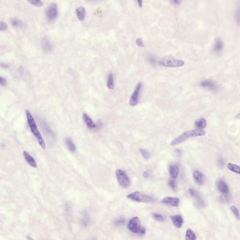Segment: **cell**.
Returning a JSON list of instances; mask_svg holds the SVG:
<instances>
[{
	"label": "cell",
	"instance_id": "28",
	"mask_svg": "<svg viewBox=\"0 0 240 240\" xmlns=\"http://www.w3.org/2000/svg\"><path fill=\"white\" fill-rule=\"evenodd\" d=\"M235 19L236 24L240 25V8L236 9L235 12Z\"/></svg>",
	"mask_w": 240,
	"mask_h": 240
},
{
	"label": "cell",
	"instance_id": "40",
	"mask_svg": "<svg viewBox=\"0 0 240 240\" xmlns=\"http://www.w3.org/2000/svg\"><path fill=\"white\" fill-rule=\"evenodd\" d=\"M1 67L3 68H5V69H7V68H8V65L4 63H1Z\"/></svg>",
	"mask_w": 240,
	"mask_h": 240
},
{
	"label": "cell",
	"instance_id": "19",
	"mask_svg": "<svg viewBox=\"0 0 240 240\" xmlns=\"http://www.w3.org/2000/svg\"><path fill=\"white\" fill-rule=\"evenodd\" d=\"M223 48V43L220 38L217 39L214 46V51L216 53H219Z\"/></svg>",
	"mask_w": 240,
	"mask_h": 240
},
{
	"label": "cell",
	"instance_id": "23",
	"mask_svg": "<svg viewBox=\"0 0 240 240\" xmlns=\"http://www.w3.org/2000/svg\"><path fill=\"white\" fill-rule=\"evenodd\" d=\"M189 193H190V194L191 195V196L196 198V201L198 202V204H199L201 205H203V203L202 199H201L200 196L198 195V194L197 193L196 191H195L194 190H193V189H189Z\"/></svg>",
	"mask_w": 240,
	"mask_h": 240
},
{
	"label": "cell",
	"instance_id": "41",
	"mask_svg": "<svg viewBox=\"0 0 240 240\" xmlns=\"http://www.w3.org/2000/svg\"><path fill=\"white\" fill-rule=\"evenodd\" d=\"M181 1H178V0H176V1H173V3H175V4H179L181 2Z\"/></svg>",
	"mask_w": 240,
	"mask_h": 240
},
{
	"label": "cell",
	"instance_id": "27",
	"mask_svg": "<svg viewBox=\"0 0 240 240\" xmlns=\"http://www.w3.org/2000/svg\"><path fill=\"white\" fill-rule=\"evenodd\" d=\"M139 152H140L141 155H142L143 156V157L145 159H149L150 157V154L149 152L148 151H147L146 150L142 148L140 149H139Z\"/></svg>",
	"mask_w": 240,
	"mask_h": 240
},
{
	"label": "cell",
	"instance_id": "42",
	"mask_svg": "<svg viewBox=\"0 0 240 240\" xmlns=\"http://www.w3.org/2000/svg\"><path fill=\"white\" fill-rule=\"evenodd\" d=\"M235 117L236 119H240V113L236 114V115H235Z\"/></svg>",
	"mask_w": 240,
	"mask_h": 240
},
{
	"label": "cell",
	"instance_id": "24",
	"mask_svg": "<svg viewBox=\"0 0 240 240\" xmlns=\"http://www.w3.org/2000/svg\"><path fill=\"white\" fill-rule=\"evenodd\" d=\"M196 236L193 231L191 229L188 228L186 231L185 240H196Z\"/></svg>",
	"mask_w": 240,
	"mask_h": 240
},
{
	"label": "cell",
	"instance_id": "35",
	"mask_svg": "<svg viewBox=\"0 0 240 240\" xmlns=\"http://www.w3.org/2000/svg\"><path fill=\"white\" fill-rule=\"evenodd\" d=\"M6 84H7V81H6V79L2 76H0V84L1 85L3 86H5Z\"/></svg>",
	"mask_w": 240,
	"mask_h": 240
},
{
	"label": "cell",
	"instance_id": "18",
	"mask_svg": "<svg viewBox=\"0 0 240 240\" xmlns=\"http://www.w3.org/2000/svg\"><path fill=\"white\" fill-rule=\"evenodd\" d=\"M76 14L77 18L80 21H83L85 17L86 12L85 8L80 6L76 9Z\"/></svg>",
	"mask_w": 240,
	"mask_h": 240
},
{
	"label": "cell",
	"instance_id": "20",
	"mask_svg": "<svg viewBox=\"0 0 240 240\" xmlns=\"http://www.w3.org/2000/svg\"><path fill=\"white\" fill-rule=\"evenodd\" d=\"M65 143L67 147L69 149L70 152L72 153L76 152V146L74 143L73 140L70 137H67L65 140Z\"/></svg>",
	"mask_w": 240,
	"mask_h": 240
},
{
	"label": "cell",
	"instance_id": "39",
	"mask_svg": "<svg viewBox=\"0 0 240 240\" xmlns=\"http://www.w3.org/2000/svg\"><path fill=\"white\" fill-rule=\"evenodd\" d=\"M137 2H138V5L139 7L140 8H142V6H143V1H141V0H139V1H137Z\"/></svg>",
	"mask_w": 240,
	"mask_h": 240
},
{
	"label": "cell",
	"instance_id": "32",
	"mask_svg": "<svg viewBox=\"0 0 240 240\" xmlns=\"http://www.w3.org/2000/svg\"><path fill=\"white\" fill-rule=\"evenodd\" d=\"M8 29V25L4 21H0V30L2 31H5Z\"/></svg>",
	"mask_w": 240,
	"mask_h": 240
},
{
	"label": "cell",
	"instance_id": "36",
	"mask_svg": "<svg viewBox=\"0 0 240 240\" xmlns=\"http://www.w3.org/2000/svg\"><path fill=\"white\" fill-rule=\"evenodd\" d=\"M125 220L124 219H120L119 220L116 221V222H115V224H116V225H118V226L123 225V224L125 223Z\"/></svg>",
	"mask_w": 240,
	"mask_h": 240
},
{
	"label": "cell",
	"instance_id": "14",
	"mask_svg": "<svg viewBox=\"0 0 240 240\" xmlns=\"http://www.w3.org/2000/svg\"><path fill=\"white\" fill-rule=\"evenodd\" d=\"M193 178L195 181L198 185H201L204 183V176L199 171L195 170L194 171Z\"/></svg>",
	"mask_w": 240,
	"mask_h": 240
},
{
	"label": "cell",
	"instance_id": "4",
	"mask_svg": "<svg viewBox=\"0 0 240 240\" xmlns=\"http://www.w3.org/2000/svg\"><path fill=\"white\" fill-rule=\"evenodd\" d=\"M128 228L132 232L135 233L144 234L145 233V228L141 227V223L138 217H134L131 219L128 223Z\"/></svg>",
	"mask_w": 240,
	"mask_h": 240
},
{
	"label": "cell",
	"instance_id": "12",
	"mask_svg": "<svg viewBox=\"0 0 240 240\" xmlns=\"http://www.w3.org/2000/svg\"><path fill=\"white\" fill-rule=\"evenodd\" d=\"M23 156L28 164L34 168H37V165L35 159L26 151L23 152Z\"/></svg>",
	"mask_w": 240,
	"mask_h": 240
},
{
	"label": "cell",
	"instance_id": "9",
	"mask_svg": "<svg viewBox=\"0 0 240 240\" xmlns=\"http://www.w3.org/2000/svg\"><path fill=\"white\" fill-rule=\"evenodd\" d=\"M200 85L204 88L207 89L209 90L215 92L218 90V86L215 83L211 80H205L202 81L200 83Z\"/></svg>",
	"mask_w": 240,
	"mask_h": 240
},
{
	"label": "cell",
	"instance_id": "30",
	"mask_svg": "<svg viewBox=\"0 0 240 240\" xmlns=\"http://www.w3.org/2000/svg\"><path fill=\"white\" fill-rule=\"evenodd\" d=\"M28 2L30 3H31L32 5L36 6V7H41V6L43 5L42 2L41 1H39V0H37V1H28Z\"/></svg>",
	"mask_w": 240,
	"mask_h": 240
},
{
	"label": "cell",
	"instance_id": "6",
	"mask_svg": "<svg viewBox=\"0 0 240 240\" xmlns=\"http://www.w3.org/2000/svg\"><path fill=\"white\" fill-rule=\"evenodd\" d=\"M116 179L120 186L123 188H127L130 186V179L126 173L123 170L118 169L115 172Z\"/></svg>",
	"mask_w": 240,
	"mask_h": 240
},
{
	"label": "cell",
	"instance_id": "11",
	"mask_svg": "<svg viewBox=\"0 0 240 240\" xmlns=\"http://www.w3.org/2000/svg\"><path fill=\"white\" fill-rule=\"evenodd\" d=\"M171 220L173 226L177 228H180L183 225V220L182 217L179 215H174L170 216Z\"/></svg>",
	"mask_w": 240,
	"mask_h": 240
},
{
	"label": "cell",
	"instance_id": "10",
	"mask_svg": "<svg viewBox=\"0 0 240 240\" xmlns=\"http://www.w3.org/2000/svg\"><path fill=\"white\" fill-rule=\"evenodd\" d=\"M161 202L166 205H169L172 206L177 207L180 203V199L177 197L167 196L161 200Z\"/></svg>",
	"mask_w": 240,
	"mask_h": 240
},
{
	"label": "cell",
	"instance_id": "29",
	"mask_svg": "<svg viewBox=\"0 0 240 240\" xmlns=\"http://www.w3.org/2000/svg\"><path fill=\"white\" fill-rule=\"evenodd\" d=\"M230 209L231 210L232 212L233 213L235 216L236 217V218L237 219H240V215L239 214V211H238V209L234 206H231L230 207Z\"/></svg>",
	"mask_w": 240,
	"mask_h": 240
},
{
	"label": "cell",
	"instance_id": "22",
	"mask_svg": "<svg viewBox=\"0 0 240 240\" xmlns=\"http://www.w3.org/2000/svg\"><path fill=\"white\" fill-rule=\"evenodd\" d=\"M227 168L231 171L240 175V166L233 163H228L227 164Z\"/></svg>",
	"mask_w": 240,
	"mask_h": 240
},
{
	"label": "cell",
	"instance_id": "43",
	"mask_svg": "<svg viewBox=\"0 0 240 240\" xmlns=\"http://www.w3.org/2000/svg\"><path fill=\"white\" fill-rule=\"evenodd\" d=\"M27 239H28V240H33V239H32V238H31V237H29V236H28Z\"/></svg>",
	"mask_w": 240,
	"mask_h": 240
},
{
	"label": "cell",
	"instance_id": "13",
	"mask_svg": "<svg viewBox=\"0 0 240 240\" xmlns=\"http://www.w3.org/2000/svg\"><path fill=\"white\" fill-rule=\"evenodd\" d=\"M83 121L86 125L90 129H94L96 127V124L94 122L90 117L86 113H84L82 115Z\"/></svg>",
	"mask_w": 240,
	"mask_h": 240
},
{
	"label": "cell",
	"instance_id": "8",
	"mask_svg": "<svg viewBox=\"0 0 240 240\" xmlns=\"http://www.w3.org/2000/svg\"><path fill=\"white\" fill-rule=\"evenodd\" d=\"M57 14L58 9L57 5L54 3H51L47 9V17L49 20H53L57 16Z\"/></svg>",
	"mask_w": 240,
	"mask_h": 240
},
{
	"label": "cell",
	"instance_id": "31",
	"mask_svg": "<svg viewBox=\"0 0 240 240\" xmlns=\"http://www.w3.org/2000/svg\"><path fill=\"white\" fill-rule=\"evenodd\" d=\"M169 186L172 189L173 191H175L177 189V185L176 182L173 180H169L168 182Z\"/></svg>",
	"mask_w": 240,
	"mask_h": 240
},
{
	"label": "cell",
	"instance_id": "1",
	"mask_svg": "<svg viewBox=\"0 0 240 240\" xmlns=\"http://www.w3.org/2000/svg\"><path fill=\"white\" fill-rule=\"evenodd\" d=\"M26 116L27 120L31 132L33 134L35 135L39 144V145L43 149L45 150L46 149V144L44 142V139L42 137V135L40 134V132L39 131L35 121L33 117V115L28 110H25Z\"/></svg>",
	"mask_w": 240,
	"mask_h": 240
},
{
	"label": "cell",
	"instance_id": "17",
	"mask_svg": "<svg viewBox=\"0 0 240 240\" xmlns=\"http://www.w3.org/2000/svg\"><path fill=\"white\" fill-rule=\"evenodd\" d=\"M206 120L204 118H201L196 120L195 123V126L197 130H203L206 127Z\"/></svg>",
	"mask_w": 240,
	"mask_h": 240
},
{
	"label": "cell",
	"instance_id": "5",
	"mask_svg": "<svg viewBox=\"0 0 240 240\" xmlns=\"http://www.w3.org/2000/svg\"><path fill=\"white\" fill-rule=\"evenodd\" d=\"M127 198L131 199L132 201L137 202H143V203H149L153 202L154 199L152 196L144 194L139 192H136L132 193L127 196Z\"/></svg>",
	"mask_w": 240,
	"mask_h": 240
},
{
	"label": "cell",
	"instance_id": "38",
	"mask_svg": "<svg viewBox=\"0 0 240 240\" xmlns=\"http://www.w3.org/2000/svg\"><path fill=\"white\" fill-rule=\"evenodd\" d=\"M219 166H220V167H222L223 166V165H224V161H223V159H222L221 158L219 159Z\"/></svg>",
	"mask_w": 240,
	"mask_h": 240
},
{
	"label": "cell",
	"instance_id": "25",
	"mask_svg": "<svg viewBox=\"0 0 240 240\" xmlns=\"http://www.w3.org/2000/svg\"><path fill=\"white\" fill-rule=\"evenodd\" d=\"M107 86L109 89L112 90L114 89V80H113V75L112 73H110L108 76Z\"/></svg>",
	"mask_w": 240,
	"mask_h": 240
},
{
	"label": "cell",
	"instance_id": "34",
	"mask_svg": "<svg viewBox=\"0 0 240 240\" xmlns=\"http://www.w3.org/2000/svg\"><path fill=\"white\" fill-rule=\"evenodd\" d=\"M136 44H137V45L138 46V47H144V42H143V40H142V39H136Z\"/></svg>",
	"mask_w": 240,
	"mask_h": 240
},
{
	"label": "cell",
	"instance_id": "7",
	"mask_svg": "<svg viewBox=\"0 0 240 240\" xmlns=\"http://www.w3.org/2000/svg\"><path fill=\"white\" fill-rule=\"evenodd\" d=\"M142 87V84L139 82L136 87L135 89L131 96L130 100V105L132 107H134L138 104L139 100V95Z\"/></svg>",
	"mask_w": 240,
	"mask_h": 240
},
{
	"label": "cell",
	"instance_id": "3",
	"mask_svg": "<svg viewBox=\"0 0 240 240\" xmlns=\"http://www.w3.org/2000/svg\"><path fill=\"white\" fill-rule=\"evenodd\" d=\"M185 62L181 60L176 59L172 56H165L159 61V64L161 66L171 68H178L183 66Z\"/></svg>",
	"mask_w": 240,
	"mask_h": 240
},
{
	"label": "cell",
	"instance_id": "33",
	"mask_svg": "<svg viewBox=\"0 0 240 240\" xmlns=\"http://www.w3.org/2000/svg\"><path fill=\"white\" fill-rule=\"evenodd\" d=\"M153 217L155 219V220H157V221H163L164 220L163 216L161 215H158V214H154L153 215Z\"/></svg>",
	"mask_w": 240,
	"mask_h": 240
},
{
	"label": "cell",
	"instance_id": "21",
	"mask_svg": "<svg viewBox=\"0 0 240 240\" xmlns=\"http://www.w3.org/2000/svg\"><path fill=\"white\" fill-rule=\"evenodd\" d=\"M42 48L46 52H50L52 49V46L47 38H44L42 41Z\"/></svg>",
	"mask_w": 240,
	"mask_h": 240
},
{
	"label": "cell",
	"instance_id": "37",
	"mask_svg": "<svg viewBox=\"0 0 240 240\" xmlns=\"http://www.w3.org/2000/svg\"><path fill=\"white\" fill-rule=\"evenodd\" d=\"M150 173H151V171H150V170H147L145 171L144 172V173H143V177H144V178H148L149 177L150 175Z\"/></svg>",
	"mask_w": 240,
	"mask_h": 240
},
{
	"label": "cell",
	"instance_id": "16",
	"mask_svg": "<svg viewBox=\"0 0 240 240\" xmlns=\"http://www.w3.org/2000/svg\"><path fill=\"white\" fill-rule=\"evenodd\" d=\"M218 188L219 191L224 194H227L228 193V185L226 184V182L222 180H220L219 181L218 183Z\"/></svg>",
	"mask_w": 240,
	"mask_h": 240
},
{
	"label": "cell",
	"instance_id": "26",
	"mask_svg": "<svg viewBox=\"0 0 240 240\" xmlns=\"http://www.w3.org/2000/svg\"><path fill=\"white\" fill-rule=\"evenodd\" d=\"M11 24L14 27L17 28L22 27V25H23L22 22L20 20L16 19V18L12 19V21H11Z\"/></svg>",
	"mask_w": 240,
	"mask_h": 240
},
{
	"label": "cell",
	"instance_id": "2",
	"mask_svg": "<svg viewBox=\"0 0 240 240\" xmlns=\"http://www.w3.org/2000/svg\"><path fill=\"white\" fill-rule=\"evenodd\" d=\"M205 134V132L203 130H197V129L190 130L183 133L181 135L173 139L171 142L170 145L172 146L176 145L183 143L185 140L189 138L197 137V136H204Z\"/></svg>",
	"mask_w": 240,
	"mask_h": 240
},
{
	"label": "cell",
	"instance_id": "15",
	"mask_svg": "<svg viewBox=\"0 0 240 240\" xmlns=\"http://www.w3.org/2000/svg\"><path fill=\"white\" fill-rule=\"evenodd\" d=\"M169 173L172 178L175 179L178 177L179 173V168L177 165H172L169 167Z\"/></svg>",
	"mask_w": 240,
	"mask_h": 240
}]
</instances>
